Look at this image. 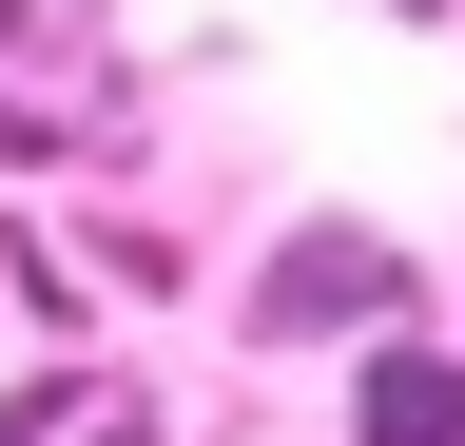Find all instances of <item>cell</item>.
I'll list each match as a JSON object with an SVG mask.
<instances>
[{
  "mask_svg": "<svg viewBox=\"0 0 465 446\" xmlns=\"http://www.w3.org/2000/svg\"><path fill=\"white\" fill-rule=\"evenodd\" d=\"M39 20H58V0H0V59H39Z\"/></svg>",
  "mask_w": 465,
  "mask_h": 446,
  "instance_id": "obj_6",
  "label": "cell"
},
{
  "mask_svg": "<svg viewBox=\"0 0 465 446\" xmlns=\"http://www.w3.org/2000/svg\"><path fill=\"white\" fill-rule=\"evenodd\" d=\"M349 446H465V350L446 330H369L349 350Z\"/></svg>",
  "mask_w": 465,
  "mask_h": 446,
  "instance_id": "obj_2",
  "label": "cell"
},
{
  "mask_svg": "<svg viewBox=\"0 0 465 446\" xmlns=\"http://www.w3.org/2000/svg\"><path fill=\"white\" fill-rule=\"evenodd\" d=\"M0 311H20L39 350H78V330H97V292H78V272H58L39 233H0Z\"/></svg>",
  "mask_w": 465,
  "mask_h": 446,
  "instance_id": "obj_3",
  "label": "cell"
},
{
  "mask_svg": "<svg viewBox=\"0 0 465 446\" xmlns=\"http://www.w3.org/2000/svg\"><path fill=\"white\" fill-rule=\"evenodd\" d=\"M369 330H427V253L388 233V213H291L252 253V292H232V350H369Z\"/></svg>",
  "mask_w": 465,
  "mask_h": 446,
  "instance_id": "obj_1",
  "label": "cell"
},
{
  "mask_svg": "<svg viewBox=\"0 0 465 446\" xmlns=\"http://www.w3.org/2000/svg\"><path fill=\"white\" fill-rule=\"evenodd\" d=\"M78 427V369H0V446H58Z\"/></svg>",
  "mask_w": 465,
  "mask_h": 446,
  "instance_id": "obj_5",
  "label": "cell"
},
{
  "mask_svg": "<svg viewBox=\"0 0 465 446\" xmlns=\"http://www.w3.org/2000/svg\"><path fill=\"white\" fill-rule=\"evenodd\" d=\"M78 155H97V136L58 117V97H0V175H78Z\"/></svg>",
  "mask_w": 465,
  "mask_h": 446,
  "instance_id": "obj_4",
  "label": "cell"
}]
</instances>
